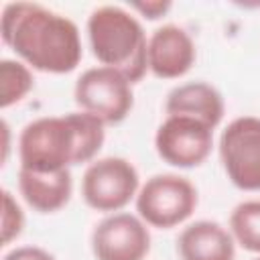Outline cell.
Here are the masks:
<instances>
[{"instance_id": "obj_1", "label": "cell", "mask_w": 260, "mask_h": 260, "mask_svg": "<svg viewBox=\"0 0 260 260\" xmlns=\"http://www.w3.org/2000/svg\"><path fill=\"white\" fill-rule=\"evenodd\" d=\"M0 35L26 65L43 73L63 75L81 61L77 24L37 2H8L0 16Z\"/></svg>"}, {"instance_id": "obj_2", "label": "cell", "mask_w": 260, "mask_h": 260, "mask_svg": "<svg viewBox=\"0 0 260 260\" xmlns=\"http://www.w3.org/2000/svg\"><path fill=\"white\" fill-rule=\"evenodd\" d=\"M104 126L81 110L28 122L18 136L20 169L51 173L93 160L106 138Z\"/></svg>"}, {"instance_id": "obj_3", "label": "cell", "mask_w": 260, "mask_h": 260, "mask_svg": "<svg viewBox=\"0 0 260 260\" xmlns=\"http://www.w3.org/2000/svg\"><path fill=\"white\" fill-rule=\"evenodd\" d=\"M87 37L93 57L120 71L130 83L144 77L148 69V39L138 18L122 6H98L87 18Z\"/></svg>"}, {"instance_id": "obj_4", "label": "cell", "mask_w": 260, "mask_h": 260, "mask_svg": "<svg viewBox=\"0 0 260 260\" xmlns=\"http://www.w3.org/2000/svg\"><path fill=\"white\" fill-rule=\"evenodd\" d=\"M197 201V189L187 177L158 173L146 179V183L138 189L136 211L146 225L169 230L189 219Z\"/></svg>"}, {"instance_id": "obj_5", "label": "cell", "mask_w": 260, "mask_h": 260, "mask_svg": "<svg viewBox=\"0 0 260 260\" xmlns=\"http://www.w3.org/2000/svg\"><path fill=\"white\" fill-rule=\"evenodd\" d=\"M73 98L81 112L95 116L104 124H120L134 106L130 79L104 65L89 67L77 77Z\"/></svg>"}, {"instance_id": "obj_6", "label": "cell", "mask_w": 260, "mask_h": 260, "mask_svg": "<svg viewBox=\"0 0 260 260\" xmlns=\"http://www.w3.org/2000/svg\"><path fill=\"white\" fill-rule=\"evenodd\" d=\"M138 171L122 156L91 160L81 179L83 201L104 213H116L138 195Z\"/></svg>"}, {"instance_id": "obj_7", "label": "cell", "mask_w": 260, "mask_h": 260, "mask_svg": "<svg viewBox=\"0 0 260 260\" xmlns=\"http://www.w3.org/2000/svg\"><path fill=\"white\" fill-rule=\"evenodd\" d=\"M219 160L242 191H260V118L240 116L219 136Z\"/></svg>"}, {"instance_id": "obj_8", "label": "cell", "mask_w": 260, "mask_h": 260, "mask_svg": "<svg viewBox=\"0 0 260 260\" xmlns=\"http://www.w3.org/2000/svg\"><path fill=\"white\" fill-rule=\"evenodd\" d=\"M213 130L203 122L187 116H167L156 128V154L179 169L199 167L211 152Z\"/></svg>"}, {"instance_id": "obj_9", "label": "cell", "mask_w": 260, "mask_h": 260, "mask_svg": "<svg viewBox=\"0 0 260 260\" xmlns=\"http://www.w3.org/2000/svg\"><path fill=\"white\" fill-rule=\"evenodd\" d=\"M91 252L98 260H144L150 252V232L132 213H110L91 232Z\"/></svg>"}, {"instance_id": "obj_10", "label": "cell", "mask_w": 260, "mask_h": 260, "mask_svg": "<svg viewBox=\"0 0 260 260\" xmlns=\"http://www.w3.org/2000/svg\"><path fill=\"white\" fill-rule=\"evenodd\" d=\"M148 69L160 79L183 77L195 63V45L189 32L177 24H162L148 37Z\"/></svg>"}, {"instance_id": "obj_11", "label": "cell", "mask_w": 260, "mask_h": 260, "mask_svg": "<svg viewBox=\"0 0 260 260\" xmlns=\"http://www.w3.org/2000/svg\"><path fill=\"white\" fill-rule=\"evenodd\" d=\"M181 260H234L236 240L230 230L211 219H199L183 228L177 238Z\"/></svg>"}, {"instance_id": "obj_12", "label": "cell", "mask_w": 260, "mask_h": 260, "mask_svg": "<svg viewBox=\"0 0 260 260\" xmlns=\"http://www.w3.org/2000/svg\"><path fill=\"white\" fill-rule=\"evenodd\" d=\"M167 116H187L203 122L211 130L221 122L225 106L221 93L205 81H189L173 87L165 102Z\"/></svg>"}, {"instance_id": "obj_13", "label": "cell", "mask_w": 260, "mask_h": 260, "mask_svg": "<svg viewBox=\"0 0 260 260\" xmlns=\"http://www.w3.org/2000/svg\"><path fill=\"white\" fill-rule=\"evenodd\" d=\"M18 191L22 199L39 213H53L67 205L73 191L71 171H28L18 169Z\"/></svg>"}, {"instance_id": "obj_14", "label": "cell", "mask_w": 260, "mask_h": 260, "mask_svg": "<svg viewBox=\"0 0 260 260\" xmlns=\"http://www.w3.org/2000/svg\"><path fill=\"white\" fill-rule=\"evenodd\" d=\"M230 232L244 250L260 254V199L242 201L234 207Z\"/></svg>"}, {"instance_id": "obj_15", "label": "cell", "mask_w": 260, "mask_h": 260, "mask_svg": "<svg viewBox=\"0 0 260 260\" xmlns=\"http://www.w3.org/2000/svg\"><path fill=\"white\" fill-rule=\"evenodd\" d=\"M35 85V77L26 63L14 59L0 61V108L6 110L18 104Z\"/></svg>"}, {"instance_id": "obj_16", "label": "cell", "mask_w": 260, "mask_h": 260, "mask_svg": "<svg viewBox=\"0 0 260 260\" xmlns=\"http://www.w3.org/2000/svg\"><path fill=\"white\" fill-rule=\"evenodd\" d=\"M24 228V213L8 189L2 191V246L20 236Z\"/></svg>"}, {"instance_id": "obj_17", "label": "cell", "mask_w": 260, "mask_h": 260, "mask_svg": "<svg viewBox=\"0 0 260 260\" xmlns=\"http://www.w3.org/2000/svg\"><path fill=\"white\" fill-rule=\"evenodd\" d=\"M2 260H55V256L39 246H18L10 250Z\"/></svg>"}, {"instance_id": "obj_18", "label": "cell", "mask_w": 260, "mask_h": 260, "mask_svg": "<svg viewBox=\"0 0 260 260\" xmlns=\"http://www.w3.org/2000/svg\"><path fill=\"white\" fill-rule=\"evenodd\" d=\"M132 8L142 12L146 18L154 20V18H160L171 8V2H160V0H154V2H134Z\"/></svg>"}, {"instance_id": "obj_19", "label": "cell", "mask_w": 260, "mask_h": 260, "mask_svg": "<svg viewBox=\"0 0 260 260\" xmlns=\"http://www.w3.org/2000/svg\"><path fill=\"white\" fill-rule=\"evenodd\" d=\"M252 260H260V256H258V258H252Z\"/></svg>"}]
</instances>
